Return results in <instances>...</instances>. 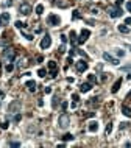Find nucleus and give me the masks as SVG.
<instances>
[{"instance_id":"obj_38","label":"nucleus","mask_w":131,"mask_h":148,"mask_svg":"<svg viewBox=\"0 0 131 148\" xmlns=\"http://www.w3.org/2000/svg\"><path fill=\"white\" fill-rule=\"evenodd\" d=\"M44 90H45V94H52V87H45Z\"/></svg>"},{"instance_id":"obj_39","label":"nucleus","mask_w":131,"mask_h":148,"mask_svg":"<svg viewBox=\"0 0 131 148\" xmlns=\"http://www.w3.org/2000/svg\"><path fill=\"white\" fill-rule=\"evenodd\" d=\"M20 117H22V116H20V114H16V117H14V120H16V122H19V120H20Z\"/></svg>"},{"instance_id":"obj_4","label":"nucleus","mask_w":131,"mask_h":148,"mask_svg":"<svg viewBox=\"0 0 131 148\" xmlns=\"http://www.w3.org/2000/svg\"><path fill=\"white\" fill-rule=\"evenodd\" d=\"M19 13L24 14V16H28L31 13V5H30V3H27V2L20 3V6H19Z\"/></svg>"},{"instance_id":"obj_43","label":"nucleus","mask_w":131,"mask_h":148,"mask_svg":"<svg viewBox=\"0 0 131 148\" xmlns=\"http://www.w3.org/2000/svg\"><path fill=\"white\" fill-rule=\"evenodd\" d=\"M0 25H2V22H0Z\"/></svg>"},{"instance_id":"obj_16","label":"nucleus","mask_w":131,"mask_h":148,"mask_svg":"<svg viewBox=\"0 0 131 148\" xmlns=\"http://www.w3.org/2000/svg\"><path fill=\"white\" fill-rule=\"evenodd\" d=\"M117 30H119L120 33H130V28L126 27V25H119V27H117Z\"/></svg>"},{"instance_id":"obj_6","label":"nucleus","mask_w":131,"mask_h":148,"mask_svg":"<svg viewBox=\"0 0 131 148\" xmlns=\"http://www.w3.org/2000/svg\"><path fill=\"white\" fill-rule=\"evenodd\" d=\"M89 36H91V31H89V30H86V28L81 30V33H80V39L77 41V44H83L84 41H87V38H89Z\"/></svg>"},{"instance_id":"obj_34","label":"nucleus","mask_w":131,"mask_h":148,"mask_svg":"<svg viewBox=\"0 0 131 148\" xmlns=\"http://www.w3.org/2000/svg\"><path fill=\"white\" fill-rule=\"evenodd\" d=\"M59 51H61V53H64V51H66V45H64V44L59 47Z\"/></svg>"},{"instance_id":"obj_18","label":"nucleus","mask_w":131,"mask_h":148,"mask_svg":"<svg viewBox=\"0 0 131 148\" xmlns=\"http://www.w3.org/2000/svg\"><path fill=\"white\" fill-rule=\"evenodd\" d=\"M42 13H44V5H38V6H36V14L41 16Z\"/></svg>"},{"instance_id":"obj_11","label":"nucleus","mask_w":131,"mask_h":148,"mask_svg":"<svg viewBox=\"0 0 131 148\" xmlns=\"http://www.w3.org/2000/svg\"><path fill=\"white\" fill-rule=\"evenodd\" d=\"M91 89H92V84L91 83H81V86H80V92H89Z\"/></svg>"},{"instance_id":"obj_12","label":"nucleus","mask_w":131,"mask_h":148,"mask_svg":"<svg viewBox=\"0 0 131 148\" xmlns=\"http://www.w3.org/2000/svg\"><path fill=\"white\" fill-rule=\"evenodd\" d=\"M0 22H2V25H6L9 22V14L8 13H2V14H0Z\"/></svg>"},{"instance_id":"obj_35","label":"nucleus","mask_w":131,"mask_h":148,"mask_svg":"<svg viewBox=\"0 0 131 148\" xmlns=\"http://www.w3.org/2000/svg\"><path fill=\"white\" fill-rule=\"evenodd\" d=\"M131 24V17H126L125 19V25H130Z\"/></svg>"},{"instance_id":"obj_2","label":"nucleus","mask_w":131,"mask_h":148,"mask_svg":"<svg viewBox=\"0 0 131 148\" xmlns=\"http://www.w3.org/2000/svg\"><path fill=\"white\" fill-rule=\"evenodd\" d=\"M3 58H5L8 62H13L14 58H16V50L11 48V47H6L5 50H3Z\"/></svg>"},{"instance_id":"obj_24","label":"nucleus","mask_w":131,"mask_h":148,"mask_svg":"<svg viewBox=\"0 0 131 148\" xmlns=\"http://www.w3.org/2000/svg\"><path fill=\"white\" fill-rule=\"evenodd\" d=\"M63 140H73V136L72 134H66V136H63Z\"/></svg>"},{"instance_id":"obj_17","label":"nucleus","mask_w":131,"mask_h":148,"mask_svg":"<svg viewBox=\"0 0 131 148\" xmlns=\"http://www.w3.org/2000/svg\"><path fill=\"white\" fill-rule=\"evenodd\" d=\"M122 112L125 114L126 117H131V109H130L128 106H123V108H122Z\"/></svg>"},{"instance_id":"obj_19","label":"nucleus","mask_w":131,"mask_h":148,"mask_svg":"<svg viewBox=\"0 0 131 148\" xmlns=\"http://www.w3.org/2000/svg\"><path fill=\"white\" fill-rule=\"evenodd\" d=\"M70 41H72V44H77V33L75 31H70Z\"/></svg>"},{"instance_id":"obj_31","label":"nucleus","mask_w":131,"mask_h":148,"mask_svg":"<svg viewBox=\"0 0 131 148\" xmlns=\"http://www.w3.org/2000/svg\"><path fill=\"white\" fill-rule=\"evenodd\" d=\"M78 53H80V55H81V56H83V58H86V59H87V55H86V53H84V51H83V50H78Z\"/></svg>"},{"instance_id":"obj_7","label":"nucleus","mask_w":131,"mask_h":148,"mask_svg":"<svg viewBox=\"0 0 131 148\" xmlns=\"http://www.w3.org/2000/svg\"><path fill=\"white\" fill-rule=\"evenodd\" d=\"M47 22H48V25H53V27H56V25L61 24V19L58 17L56 14H50V16H48V19H47Z\"/></svg>"},{"instance_id":"obj_13","label":"nucleus","mask_w":131,"mask_h":148,"mask_svg":"<svg viewBox=\"0 0 131 148\" xmlns=\"http://www.w3.org/2000/svg\"><path fill=\"white\" fill-rule=\"evenodd\" d=\"M87 131H91V133H97V131H98V123H97V122H91L89 126H87Z\"/></svg>"},{"instance_id":"obj_41","label":"nucleus","mask_w":131,"mask_h":148,"mask_svg":"<svg viewBox=\"0 0 131 148\" xmlns=\"http://www.w3.org/2000/svg\"><path fill=\"white\" fill-rule=\"evenodd\" d=\"M122 3H123V0H117V2H116V6H120Z\"/></svg>"},{"instance_id":"obj_3","label":"nucleus","mask_w":131,"mask_h":148,"mask_svg":"<svg viewBox=\"0 0 131 148\" xmlns=\"http://www.w3.org/2000/svg\"><path fill=\"white\" fill-rule=\"evenodd\" d=\"M108 14H109L112 19H116V17L123 16V9L120 8V6H111V8H108Z\"/></svg>"},{"instance_id":"obj_15","label":"nucleus","mask_w":131,"mask_h":148,"mask_svg":"<svg viewBox=\"0 0 131 148\" xmlns=\"http://www.w3.org/2000/svg\"><path fill=\"white\" fill-rule=\"evenodd\" d=\"M27 87L30 89V92H34L36 90V83L34 81H27Z\"/></svg>"},{"instance_id":"obj_26","label":"nucleus","mask_w":131,"mask_h":148,"mask_svg":"<svg viewBox=\"0 0 131 148\" xmlns=\"http://www.w3.org/2000/svg\"><path fill=\"white\" fill-rule=\"evenodd\" d=\"M72 17H73V19H80V11H77V9H75L73 14H72Z\"/></svg>"},{"instance_id":"obj_29","label":"nucleus","mask_w":131,"mask_h":148,"mask_svg":"<svg viewBox=\"0 0 131 148\" xmlns=\"http://www.w3.org/2000/svg\"><path fill=\"white\" fill-rule=\"evenodd\" d=\"M72 100H73V101H78V100H80V97H78V94H73V95H72Z\"/></svg>"},{"instance_id":"obj_8","label":"nucleus","mask_w":131,"mask_h":148,"mask_svg":"<svg viewBox=\"0 0 131 148\" xmlns=\"http://www.w3.org/2000/svg\"><path fill=\"white\" fill-rule=\"evenodd\" d=\"M50 45H52V38L48 34H45L44 38H42V41H41V48H44V50H45V48H48Z\"/></svg>"},{"instance_id":"obj_21","label":"nucleus","mask_w":131,"mask_h":148,"mask_svg":"<svg viewBox=\"0 0 131 148\" xmlns=\"http://www.w3.org/2000/svg\"><path fill=\"white\" fill-rule=\"evenodd\" d=\"M16 27H17V28H20V30H24L25 27H27V24H24V22L17 20V22H16Z\"/></svg>"},{"instance_id":"obj_27","label":"nucleus","mask_w":131,"mask_h":148,"mask_svg":"<svg viewBox=\"0 0 131 148\" xmlns=\"http://www.w3.org/2000/svg\"><path fill=\"white\" fill-rule=\"evenodd\" d=\"M22 34H24V38H27L28 41H33V36L31 34H27V33H24V31H22Z\"/></svg>"},{"instance_id":"obj_37","label":"nucleus","mask_w":131,"mask_h":148,"mask_svg":"<svg viewBox=\"0 0 131 148\" xmlns=\"http://www.w3.org/2000/svg\"><path fill=\"white\" fill-rule=\"evenodd\" d=\"M117 55H119V56H123V55H125V51H123V50H117Z\"/></svg>"},{"instance_id":"obj_42","label":"nucleus","mask_w":131,"mask_h":148,"mask_svg":"<svg viewBox=\"0 0 131 148\" xmlns=\"http://www.w3.org/2000/svg\"><path fill=\"white\" fill-rule=\"evenodd\" d=\"M2 95H3V92H2V90H0V97H2Z\"/></svg>"},{"instance_id":"obj_40","label":"nucleus","mask_w":131,"mask_h":148,"mask_svg":"<svg viewBox=\"0 0 131 148\" xmlns=\"http://www.w3.org/2000/svg\"><path fill=\"white\" fill-rule=\"evenodd\" d=\"M9 5H13V0H6L5 2V6H9Z\"/></svg>"},{"instance_id":"obj_10","label":"nucleus","mask_w":131,"mask_h":148,"mask_svg":"<svg viewBox=\"0 0 131 148\" xmlns=\"http://www.w3.org/2000/svg\"><path fill=\"white\" fill-rule=\"evenodd\" d=\"M48 69H50V75L52 77H56V70H58V65L55 61H48Z\"/></svg>"},{"instance_id":"obj_9","label":"nucleus","mask_w":131,"mask_h":148,"mask_svg":"<svg viewBox=\"0 0 131 148\" xmlns=\"http://www.w3.org/2000/svg\"><path fill=\"white\" fill-rule=\"evenodd\" d=\"M103 59H105V61H108V62H111V64H114V65H119V59L112 58L109 53H106V51L103 53Z\"/></svg>"},{"instance_id":"obj_32","label":"nucleus","mask_w":131,"mask_h":148,"mask_svg":"<svg viewBox=\"0 0 131 148\" xmlns=\"http://www.w3.org/2000/svg\"><path fill=\"white\" fill-rule=\"evenodd\" d=\"M61 108H63V111L67 109V101H63V104H61Z\"/></svg>"},{"instance_id":"obj_5","label":"nucleus","mask_w":131,"mask_h":148,"mask_svg":"<svg viewBox=\"0 0 131 148\" xmlns=\"http://www.w3.org/2000/svg\"><path fill=\"white\" fill-rule=\"evenodd\" d=\"M75 67H77L78 72H86L87 67H89V64L86 62V59H80L78 62H75Z\"/></svg>"},{"instance_id":"obj_30","label":"nucleus","mask_w":131,"mask_h":148,"mask_svg":"<svg viewBox=\"0 0 131 148\" xmlns=\"http://www.w3.org/2000/svg\"><path fill=\"white\" fill-rule=\"evenodd\" d=\"M61 41H63V44H66V42H67V36L61 34Z\"/></svg>"},{"instance_id":"obj_20","label":"nucleus","mask_w":131,"mask_h":148,"mask_svg":"<svg viewBox=\"0 0 131 148\" xmlns=\"http://www.w3.org/2000/svg\"><path fill=\"white\" fill-rule=\"evenodd\" d=\"M111 131H112V123H108V125H106V129H105V134H106V136H109Z\"/></svg>"},{"instance_id":"obj_25","label":"nucleus","mask_w":131,"mask_h":148,"mask_svg":"<svg viewBox=\"0 0 131 148\" xmlns=\"http://www.w3.org/2000/svg\"><path fill=\"white\" fill-rule=\"evenodd\" d=\"M89 83H97V77H95V75H89Z\"/></svg>"},{"instance_id":"obj_14","label":"nucleus","mask_w":131,"mask_h":148,"mask_svg":"<svg viewBox=\"0 0 131 148\" xmlns=\"http://www.w3.org/2000/svg\"><path fill=\"white\" fill-rule=\"evenodd\" d=\"M120 86H122V78H120V80H117L116 83H114V86H112V89H111V92H112V94H116V92L120 89Z\"/></svg>"},{"instance_id":"obj_36","label":"nucleus","mask_w":131,"mask_h":148,"mask_svg":"<svg viewBox=\"0 0 131 148\" xmlns=\"http://www.w3.org/2000/svg\"><path fill=\"white\" fill-rule=\"evenodd\" d=\"M126 9L131 13V2H126Z\"/></svg>"},{"instance_id":"obj_28","label":"nucleus","mask_w":131,"mask_h":148,"mask_svg":"<svg viewBox=\"0 0 131 148\" xmlns=\"http://www.w3.org/2000/svg\"><path fill=\"white\" fill-rule=\"evenodd\" d=\"M8 126H9V123H8V122H3V123H2V129H6Z\"/></svg>"},{"instance_id":"obj_23","label":"nucleus","mask_w":131,"mask_h":148,"mask_svg":"<svg viewBox=\"0 0 131 148\" xmlns=\"http://www.w3.org/2000/svg\"><path fill=\"white\" fill-rule=\"evenodd\" d=\"M5 69H6V72H13V70H14V65L9 62V64H6V67H5Z\"/></svg>"},{"instance_id":"obj_33","label":"nucleus","mask_w":131,"mask_h":148,"mask_svg":"<svg viewBox=\"0 0 131 148\" xmlns=\"http://www.w3.org/2000/svg\"><path fill=\"white\" fill-rule=\"evenodd\" d=\"M9 145H11V147H20V142H11Z\"/></svg>"},{"instance_id":"obj_1","label":"nucleus","mask_w":131,"mask_h":148,"mask_svg":"<svg viewBox=\"0 0 131 148\" xmlns=\"http://www.w3.org/2000/svg\"><path fill=\"white\" fill-rule=\"evenodd\" d=\"M58 125H59V128H63V129L69 128V125H70V116H69V114L59 116V118H58Z\"/></svg>"},{"instance_id":"obj_22","label":"nucleus","mask_w":131,"mask_h":148,"mask_svg":"<svg viewBox=\"0 0 131 148\" xmlns=\"http://www.w3.org/2000/svg\"><path fill=\"white\" fill-rule=\"evenodd\" d=\"M38 75H39V77H41V78H44L45 75H47V72H45L44 69H39V70H38Z\"/></svg>"}]
</instances>
